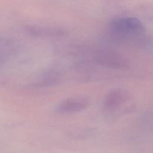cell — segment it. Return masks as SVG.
I'll list each match as a JSON object with an SVG mask.
<instances>
[{"label": "cell", "mask_w": 153, "mask_h": 153, "mask_svg": "<svg viewBox=\"0 0 153 153\" xmlns=\"http://www.w3.org/2000/svg\"><path fill=\"white\" fill-rule=\"evenodd\" d=\"M110 34L121 40H132L143 35L145 32L142 22L133 17H118L111 20L108 26Z\"/></svg>", "instance_id": "6da1fadb"}, {"label": "cell", "mask_w": 153, "mask_h": 153, "mask_svg": "<svg viewBox=\"0 0 153 153\" xmlns=\"http://www.w3.org/2000/svg\"><path fill=\"white\" fill-rule=\"evenodd\" d=\"M94 60L99 65L112 69H126L130 67L127 58L115 51L108 48L97 50L93 56Z\"/></svg>", "instance_id": "7a4b0ae2"}, {"label": "cell", "mask_w": 153, "mask_h": 153, "mask_svg": "<svg viewBox=\"0 0 153 153\" xmlns=\"http://www.w3.org/2000/svg\"><path fill=\"white\" fill-rule=\"evenodd\" d=\"M130 100L129 93L121 88L110 91L103 100V109L107 114H114L122 109L124 106Z\"/></svg>", "instance_id": "3957f363"}, {"label": "cell", "mask_w": 153, "mask_h": 153, "mask_svg": "<svg viewBox=\"0 0 153 153\" xmlns=\"http://www.w3.org/2000/svg\"><path fill=\"white\" fill-rule=\"evenodd\" d=\"M90 106V101L83 97L68 98L61 102L56 107V111L62 114H71L84 111Z\"/></svg>", "instance_id": "277c9868"}, {"label": "cell", "mask_w": 153, "mask_h": 153, "mask_svg": "<svg viewBox=\"0 0 153 153\" xmlns=\"http://www.w3.org/2000/svg\"><path fill=\"white\" fill-rule=\"evenodd\" d=\"M58 75L54 72H50L46 74L44 76H42L38 82V84H37V86L43 87L52 85L58 80Z\"/></svg>", "instance_id": "5b68a950"}]
</instances>
